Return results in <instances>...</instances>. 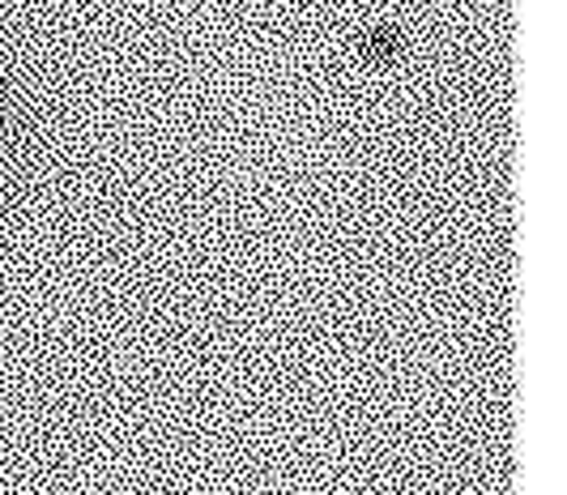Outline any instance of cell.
Instances as JSON below:
<instances>
[{"label":"cell","mask_w":567,"mask_h":495,"mask_svg":"<svg viewBox=\"0 0 567 495\" xmlns=\"http://www.w3.org/2000/svg\"><path fill=\"white\" fill-rule=\"evenodd\" d=\"M363 60H371V64H384V60H393L401 52V34L393 27H380V30H371L368 39H363Z\"/></svg>","instance_id":"obj_1"}]
</instances>
